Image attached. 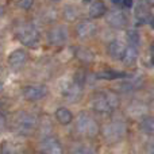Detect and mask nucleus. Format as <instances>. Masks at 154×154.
Segmentation results:
<instances>
[{"label": "nucleus", "mask_w": 154, "mask_h": 154, "mask_svg": "<svg viewBox=\"0 0 154 154\" xmlns=\"http://www.w3.org/2000/svg\"><path fill=\"white\" fill-rule=\"evenodd\" d=\"M137 60H138V50L134 46H127L125 49V53L122 57V62L126 66H134L137 64Z\"/></svg>", "instance_id": "obj_13"}, {"label": "nucleus", "mask_w": 154, "mask_h": 154, "mask_svg": "<svg viewBox=\"0 0 154 154\" xmlns=\"http://www.w3.org/2000/svg\"><path fill=\"white\" fill-rule=\"evenodd\" d=\"M76 57L82 62H92L93 61V53L89 50V49H85V48H79L76 50Z\"/></svg>", "instance_id": "obj_19"}, {"label": "nucleus", "mask_w": 154, "mask_h": 154, "mask_svg": "<svg viewBox=\"0 0 154 154\" xmlns=\"http://www.w3.org/2000/svg\"><path fill=\"white\" fill-rule=\"evenodd\" d=\"M135 18L137 20H139L141 23H147L152 20V12H150L149 7H146L145 4H138L135 8Z\"/></svg>", "instance_id": "obj_15"}, {"label": "nucleus", "mask_w": 154, "mask_h": 154, "mask_svg": "<svg viewBox=\"0 0 154 154\" xmlns=\"http://www.w3.org/2000/svg\"><path fill=\"white\" fill-rule=\"evenodd\" d=\"M91 104H92V108L97 112H109L119 106V97L116 93L109 92V91L97 92L92 99Z\"/></svg>", "instance_id": "obj_1"}, {"label": "nucleus", "mask_w": 154, "mask_h": 154, "mask_svg": "<svg viewBox=\"0 0 154 154\" xmlns=\"http://www.w3.org/2000/svg\"><path fill=\"white\" fill-rule=\"evenodd\" d=\"M123 5L126 8H131L133 7V0H123Z\"/></svg>", "instance_id": "obj_27"}, {"label": "nucleus", "mask_w": 154, "mask_h": 154, "mask_svg": "<svg viewBox=\"0 0 154 154\" xmlns=\"http://www.w3.org/2000/svg\"><path fill=\"white\" fill-rule=\"evenodd\" d=\"M107 22L108 24L112 27V29H123L126 26V15L122 12V11L116 10V11H111V12L107 15Z\"/></svg>", "instance_id": "obj_11"}, {"label": "nucleus", "mask_w": 154, "mask_h": 154, "mask_svg": "<svg viewBox=\"0 0 154 154\" xmlns=\"http://www.w3.org/2000/svg\"><path fill=\"white\" fill-rule=\"evenodd\" d=\"M3 14H4V8H3V7H2V5H0V16H2V15H3Z\"/></svg>", "instance_id": "obj_30"}, {"label": "nucleus", "mask_w": 154, "mask_h": 154, "mask_svg": "<svg viewBox=\"0 0 154 154\" xmlns=\"http://www.w3.org/2000/svg\"><path fill=\"white\" fill-rule=\"evenodd\" d=\"M152 26H153V29H154V16L152 18Z\"/></svg>", "instance_id": "obj_32"}, {"label": "nucleus", "mask_w": 154, "mask_h": 154, "mask_svg": "<svg viewBox=\"0 0 154 154\" xmlns=\"http://www.w3.org/2000/svg\"><path fill=\"white\" fill-rule=\"evenodd\" d=\"M103 135L107 142L109 143H116L122 141L126 135V125L123 122H112L104 126Z\"/></svg>", "instance_id": "obj_5"}, {"label": "nucleus", "mask_w": 154, "mask_h": 154, "mask_svg": "<svg viewBox=\"0 0 154 154\" xmlns=\"http://www.w3.org/2000/svg\"><path fill=\"white\" fill-rule=\"evenodd\" d=\"M42 152L45 154H62V146L60 141L54 137H46L41 143Z\"/></svg>", "instance_id": "obj_9"}, {"label": "nucleus", "mask_w": 154, "mask_h": 154, "mask_svg": "<svg viewBox=\"0 0 154 154\" xmlns=\"http://www.w3.org/2000/svg\"><path fill=\"white\" fill-rule=\"evenodd\" d=\"M72 154H92L89 146H85V145H81V146H77L76 149H73Z\"/></svg>", "instance_id": "obj_24"}, {"label": "nucleus", "mask_w": 154, "mask_h": 154, "mask_svg": "<svg viewBox=\"0 0 154 154\" xmlns=\"http://www.w3.org/2000/svg\"><path fill=\"white\" fill-rule=\"evenodd\" d=\"M56 118L61 125L66 126L73 120V114L68 108H58L56 111Z\"/></svg>", "instance_id": "obj_17"}, {"label": "nucleus", "mask_w": 154, "mask_h": 154, "mask_svg": "<svg viewBox=\"0 0 154 154\" xmlns=\"http://www.w3.org/2000/svg\"><path fill=\"white\" fill-rule=\"evenodd\" d=\"M32 3H34V0H19L18 4L22 10H29V8H31Z\"/></svg>", "instance_id": "obj_25"}, {"label": "nucleus", "mask_w": 154, "mask_h": 154, "mask_svg": "<svg viewBox=\"0 0 154 154\" xmlns=\"http://www.w3.org/2000/svg\"><path fill=\"white\" fill-rule=\"evenodd\" d=\"M146 2H147V4H150V5L154 7V0H146Z\"/></svg>", "instance_id": "obj_29"}, {"label": "nucleus", "mask_w": 154, "mask_h": 154, "mask_svg": "<svg viewBox=\"0 0 154 154\" xmlns=\"http://www.w3.org/2000/svg\"><path fill=\"white\" fill-rule=\"evenodd\" d=\"M15 127L23 135H30L37 128V118L27 112H19L15 116Z\"/></svg>", "instance_id": "obj_4"}, {"label": "nucleus", "mask_w": 154, "mask_h": 154, "mask_svg": "<svg viewBox=\"0 0 154 154\" xmlns=\"http://www.w3.org/2000/svg\"><path fill=\"white\" fill-rule=\"evenodd\" d=\"M2 154H23V147L19 146V145L7 143L3 147Z\"/></svg>", "instance_id": "obj_23"}, {"label": "nucleus", "mask_w": 154, "mask_h": 154, "mask_svg": "<svg viewBox=\"0 0 154 154\" xmlns=\"http://www.w3.org/2000/svg\"><path fill=\"white\" fill-rule=\"evenodd\" d=\"M141 130L146 134L154 135V118H152V116L143 118L141 122Z\"/></svg>", "instance_id": "obj_20"}, {"label": "nucleus", "mask_w": 154, "mask_h": 154, "mask_svg": "<svg viewBox=\"0 0 154 154\" xmlns=\"http://www.w3.org/2000/svg\"><path fill=\"white\" fill-rule=\"evenodd\" d=\"M147 152H149V154H154V139H152L147 143Z\"/></svg>", "instance_id": "obj_26"}, {"label": "nucleus", "mask_w": 154, "mask_h": 154, "mask_svg": "<svg viewBox=\"0 0 154 154\" xmlns=\"http://www.w3.org/2000/svg\"><path fill=\"white\" fill-rule=\"evenodd\" d=\"M22 92H23L24 99L31 101H37L43 99L48 95V88L45 85H27V87L23 88Z\"/></svg>", "instance_id": "obj_7"}, {"label": "nucleus", "mask_w": 154, "mask_h": 154, "mask_svg": "<svg viewBox=\"0 0 154 154\" xmlns=\"http://www.w3.org/2000/svg\"><path fill=\"white\" fill-rule=\"evenodd\" d=\"M125 72H118V70H103V72L97 73L99 79H107V80H112V79H120L125 77Z\"/></svg>", "instance_id": "obj_21"}, {"label": "nucleus", "mask_w": 154, "mask_h": 154, "mask_svg": "<svg viewBox=\"0 0 154 154\" xmlns=\"http://www.w3.org/2000/svg\"><path fill=\"white\" fill-rule=\"evenodd\" d=\"M119 2H120V0H112V3H115V4H118Z\"/></svg>", "instance_id": "obj_31"}, {"label": "nucleus", "mask_w": 154, "mask_h": 154, "mask_svg": "<svg viewBox=\"0 0 154 154\" xmlns=\"http://www.w3.org/2000/svg\"><path fill=\"white\" fill-rule=\"evenodd\" d=\"M62 95L68 101H77L81 96V87L79 82H70L69 85L64 88Z\"/></svg>", "instance_id": "obj_12"}, {"label": "nucleus", "mask_w": 154, "mask_h": 154, "mask_svg": "<svg viewBox=\"0 0 154 154\" xmlns=\"http://www.w3.org/2000/svg\"><path fill=\"white\" fill-rule=\"evenodd\" d=\"M2 87H3V84H2V81H0V89H2Z\"/></svg>", "instance_id": "obj_34"}, {"label": "nucleus", "mask_w": 154, "mask_h": 154, "mask_svg": "<svg viewBox=\"0 0 154 154\" xmlns=\"http://www.w3.org/2000/svg\"><path fill=\"white\" fill-rule=\"evenodd\" d=\"M68 41V30L65 26H57L48 32V42L54 46H61Z\"/></svg>", "instance_id": "obj_6"}, {"label": "nucleus", "mask_w": 154, "mask_h": 154, "mask_svg": "<svg viewBox=\"0 0 154 154\" xmlns=\"http://www.w3.org/2000/svg\"><path fill=\"white\" fill-rule=\"evenodd\" d=\"M125 49L126 48H125V45H123V42L115 39L108 45V54L115 60H122Z\"/></svg>", "instance_id": "obj_14"}, {"label": "nucleus", "mask_w": 154, "mask_h": 154, "mask_svg": "<svg viewBox=\"0 0 154 154\" xmlns=\"http://www.w3.org/2000/svg\"><path fill=\"white\" fill-rule=\"evenodd\" d=\"M96 32V26L91 20H82L81 23L77 24L76 34L80 39H89Z\"/></svg>", "instance_id": "obj_10"}, {"label": "nucleus", "mask_w": 154, "mask_h": 154, "mask_svg": "<svg viewBox=\"0 0 154 154\" xmlns=\"http://www.w3.org/2000/svg\"><path fill=\"white\" fill-rule=\"evenodd\" d=\"M106 10H107L106 4L101 0H96L89 5V16L92 19H97L106 14Z\"/></svg>", "instance_id": "obj_16"}, {"label": "nucleus", "mask_w": 154, "mask_h": 154, "mask_svg": "<svg viewBox=\"0 0 154 154\" xmlns=\"http://www.w3.org/2000/svg\"><path fill=\"white\" fill-rule=\"evenodd\" d=\"M26 61H27V53L24 50H20V49L14 50L8 56V64L14 70H19L20 68H23Z\"/></svg>", "instance_id": "obj_8"}, {"label": "nucleus", "mask_w": 154, "mask_h": 154, "mask_svg": "<svg viewBox=\"0 0 154 154\" xmlns=\"http://www.w3.org/2000/svg\"><path fill=\"white\" fill-rule=\"evenodd\" d=\"M80 15V11L76 5H66L64 8V12H62V16H64L65 20L68 22H75Z\"/></svg>", "instance_id": "obj_18"}, {"label": "nucleus", "mask_w": 154, "mask_h": 154, "mask_svg": "<svg viewBox=\"0 0 154 154\" xmlns=\"http://www.w3.org/2000/svg\"><path fill=\"white\" fill-rule=\"evenodd\" d=\"M152 54H153V57H154V46H153V50H152Z\"/></svg>", "instance_id": "obj_33"}, {"label": "nucleus", "mask_w": 154, "mask_h": 154, "mask_svg": "<svg viewBox=\"0 0 154 154\" xmlns=\"http://www.w3.org/2000/svg\"><path fill=\"white\" fill-rule=\"evenodd\" d=\"M16 37L19 38L23 45L26 46H35L39 43V34H38L37 29L30 23H24L16 29Z\"/></svg>", "instance_id": "obj_3"}, {"label": "nucleus", "mask_w": 154, "mask_h": 154, "mask_svg": "<svg viewBox=\"0 0 154 154\" xmlns=\"http://www.w3.org/2000/svg\"><path fill=\"white\" fill-rule=\"evenodd\" d=\"M4 126H5V119H4V116L0 114V130H3Z\"/></svg>", "instance_id": "obj_28"}, {"label": "nucleus", "mask_w": 154, "mask_h": 154, "mask_svg": "<svg viewBox=\"0 0 154 154\" xmlns=\"http://www.w3.org/2000/svg\"><path fill=\"white\" fill-rule=\"evenodd\" d=\"M126 35H127V39H128L130 46L137 48V46L139 45V42H141V35H139V32L137 31V30H128Z\"/></svg>", "instance_id": "obj_22"}, {"label": "nucleus", "mask_w": 154, "mask_h": 154, "mask_svg": "<svg viewBox=\"0 0 154 154\" xmlns=\"http://www.w3.org/2000/svg\"><path fill=\"white\" fill-rule=\"evenodd\" d=\"M76 130L80 135L87 137V138H93L99 133V126L93 118H91L85 112H81L76 120Z\"/></svg>", "instance_id": "obj_2"}]
</instances>
